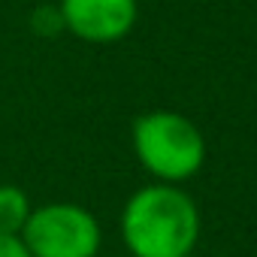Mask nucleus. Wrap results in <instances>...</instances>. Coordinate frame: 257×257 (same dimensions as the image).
I'll list each match as a JSON object with an SVG mask.
<instances>
[{
  "label": "nucleus",
  "instance_id": "nucleus-6",
  "mask_svg": "<svg viewBox=\"0 0 257 257\" xmlns=\"http://www.w3.org/2000/svg\"><path fill=\"white\" fill-rule=\"evenodd\" d=\"M0 257H31L22 236H0Z\"/></svg>",
  "mask_w": 257,
  "mask_h": 257
},
{
  "label": "nucleus",
  "instance_id": "nucleus-2",
  "mask_svg": "<svg viewBox=\"0 0 257 257\" xmlns=\"http://www.w3.org/2000/svg\"><path fill=\"white\" fill-rule=\"evenodd\" d=\"M134 152L164 185H182L206 164V140L200 127L173 109H155L134 121Z\"/></svg>",
  "mask_w": 257,
  "mask_h": 257
},
{
  "label": "nucleus",
  "instance_id": "nucleus-5",
  "mask_svg": "<svg viewBox=\"0 0 257 257\" xmlns=\"http://www.w3.org/2000/svg\"><path fill=\"white\" fill-rule=\"evenodd\" d=\"M31 212V200L19 185H0V236H22Z\"/></svg>",
  "mask_w": 257,
  "mask_h": 257
},
{
  "label": "nucleus",
  "instance_id": "nucleus-1",
  "mask_svg": "<svg viewBox=\"0 0 257 257\" xmlns=\"http://www.w3.org/2000/svg\"><path fill=\"white\" fill-rule=\"evenodd\" d=\"M121 236L131 257H185L200 239V209L179 185H146L121 209Z\"/></svg>",
  "mask_w": 257,
  "mask_h": 257
},
{
  "label": "nucleus",
  "instance_id": "nucleus-4",
  "mask_svg": "<svg viewBox=\"0 0 257 257\" xmlns=\"http://www.w3.org/2000/svg\"><path fill=\"white\" fill-rule=\"evenodd\" d=\"M61 22L85 43H115L137 25V0H61Z\"/></svg>",
  "mask_w": 257,
  "mask_h": 257
},
{
  "label": "nucleus",
  "instance_id": "nucleus-7",
  "mask_svg": "<svg viewBox=\"0 0 257 257\" xmlns=\"http://www.w3.org/2000/svg\"><path fill=\"white\" fill-rule=\"evenodd\" d=\"M185 257H194V254H185Z\"/></svg>",
  "mask_w": 257,
  "mask_h": 257
},
{
  "label": "nucleus",
  "instance_id": "nucleus-3",
  "mask_svg": "<svg viewBox=\"0 0 257 257\" xmlns=\"http://www.w3.org/2000/svg\"><path fill=\"white\" fill-rule=\"evenodd\" d=\"M22 242L31 257H97L103 230L85 206L49 203L31 212Z\"/></svg>",
  "mask_w": 257,
  "mask_h": 257
}]
</instances>
